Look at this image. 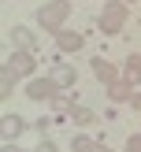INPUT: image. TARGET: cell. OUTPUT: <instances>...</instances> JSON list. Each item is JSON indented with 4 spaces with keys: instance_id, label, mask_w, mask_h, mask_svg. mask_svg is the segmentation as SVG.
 <instances>
[{
    "instance_id": "obj_14",
    "label": "cell",
    "mask_w": 141,
    "mask_h": 152,
    "mask_svg": "<svg viewBox=\"0 0 141 152\" xmlns=\"http://www.w3.org/2000/svg\"><path fill=\"white\" fill-rule=\"evenodd\" d=\"M71 115H74V123H82V126H85V123H93V111H89V108H74Z\"/></svg>"
},
{
    "instance_id": "obj_4",
    "label": "cell",
    "mask_w": 141,
    "mask_h": 152,
    "mask_svg": "<svg viewBox=\"0 0 141 152\" xmlns=\"http://www.w3.org/2000/svg\"><path fill=\"white\" fill-rule=\"evenodd\" d=\"M56 89H59V86H56L52 78H41V82H30V89H26V93H30V100H48Z\"/></svg>"
},
{
    "instance_id": "obj_17",
    "label": "cell",
    "mask_w": 141,
    "mask_h": 152,
    "mask_svg": "<svg viewBox=\"0 0 141 152\" xmlns=\"http://www.w3.org/2000/svg\"><path fill=\"white\" fill-rule=\"evenodd\" d=\"M41 152H56V145H52V141H45V145H41Z\"/></svg>"
},
{
    "instance_id": "obj_5",
    "label": "cell",
    "mask_w": 141,
    "mask_h": 152,
    "mask_svg": "<svg viewBox=\"0 0 141 152\" xmlns=\"http://www.w3.org/2000/svg\"><path fill=\"white\" fill-rule=\"evenodd\" d=\"M11 41H15V45H19V48H22V52H34V48H37V37H34V34H30V30H26V26H15V30H11Z\"/></svg>"
},
{
    "instance_id": "obj_10",
    "label": "cell",
    "mask_w": 141,
    "mask_h": 152,
    "mask_svg": "<svg viewBox=\"0 0 141 152\" xmlns=\"http://www.w3.org/2000/svg\"><path fill=\"white\" fill-rule=\"evenodd\" d=\"M108 96H111V100H130V96H134L130 93V82H119V78L108 82Z\"/></svg>"
},
{
    "instance_id": "obj_13",
    "label": "cell",
    "mask_w": 141,
    "mask_h": 152,
    "mask_svg": "<svg viewBox=\"0 0 141 152\" xmlns=\"http://www.w3.org/2000/svg\"><path fill=\"white\" fill-rule=\"evenodd\" d=\"M52 108H56V115H67L71 111V100L67 96H52Z\"/></svg>"
},
{
    "instance_id": "obj_1",
    "label": "cell",
    "mask_w": 141,
    "mask_h": 152,
    "mask_svg": "<svg viewBox=\"0 0 141 152\" xmlns=\"http://www.w3.org/2000/svg\"><path fill=\"white\" fill-rule=\"evenodd\" d=\"M71 15V0H52V4H45L41 11H37V19H41V30H63V19Z\"/></svg>"
},
{
    "instance_id": "obj_18",
    "label": "cell",
    "mask_w": 141,
    "mask_h": 152,
    "mask_svg": "<svg viewBox=\"0 0 141 152\" xmlns=\"http://www.w3.org/2000/svg\"><path fill=\"white\" fill-rule=\"evenodd\" d=\"M4 152H22V148H15V145H4Z\"/></svg>"
},
{
    "instance_id": "obj_16",
    "label": "cell",
    "mask_w": 141,
    "mask_h": 152,
    "mask_svg": "<svg viewBox=\"0 0 141 152\" xmlns=\"http://www.w3.org/2000/svg\"><path fill=\"white\" fill-rule=\"evenodd\" d=\"M130 108H134V111H141V93H134V96H130Z\"/></svg>"
},
{
    "instance_id": "obj_20",
    "label": "cell",
    "mask_w": 141,
    "mask_h": 152,
    "mask_svg": "<svg viewBox=\"0 0 141 152\" xmlns=\"http://www.w3.org/2000/svg\"><path fill=\"white\" fill-rule=\"evenodd\" d=\"M130 4H134V0H130Z\"/></svg>"
},
{
    "instance_id": "obj_9",
    "label": "cell",
    "mask_w": 141,
    "mask_h": 152,
    "mask_svg": "<svg viewBox=\"0 0 141 152\" xmlns=\"http://www.w3.org/2000/svg\"><path fill=\"white\" fill-rule=\"evenodd\" d=\"M123 74H126L123 82H130V86H134V82H141V56H137V52H134V56L126 59V67H123Z\"/></svg>"
},
{
    "instance_id": "obj_7",
    "label": "cell",
    "mask_w": 141,
    "mask_h": 152,
    "mask_svg": "<svg viewBox=\"0 0 141 152\" xmlns=\"http://www.w3.org/2000/svg\"><path fill=\"white\" fill-rule=\"evenodd\" d=\"M93 74H96L100 82H104V86H108V82H115V67H111L108 59H100V56L93 59Z\"/></svg>"
},
{
    "instance_id": "obj_6",
    "label": "cell",
    "mask_w": 141,
    "mask_h": 152,
    "mask_svg": "<svg viewBox=\"0 0 141 152\" xmlns=\"http://www.w3.org/2000/svg\"><path fill=\"white\" fill-rule=\"evenodd\" d=\"M56 48L59 52H78L82 48V34H67V30H59V34H56Z\"/></svg>"
},
{
    "instance_id": "obj_15",
    "label": "cell",
    "mask_w": 141,
    "mask_h": 152,
    "mask_svg": "<svg viewBox=\"0 0 141 152\" xmlns=\"http://www.w3.org/2000/svg\"><path fill=\"white\" fill-rule=\"evenodd\" d=\"M126 152H141V134H134V137L126 141Z\"/></svg>"
},
{
    "instance_id": "obj_12",
    "label": "cell",
    "mask_w": 141,
    "mask_h": 152,
    "mask_svg": "<svg viewBox=\"0 0 141 152\" xmlns=\"http://www.w3.org/2000/svg\"><path fill=\"white\" fill-rule=\"evenodd\" d=\"M100 145H93L89 137H74V152H96Z\"/></svg>"
},
{
    "instance_id": "obj_8",
    "label": "cell",
    "mask_w": 141,
    "mask_h": 152,
    "mask_svg": "<svg viewBox=\"0 0 141 152\" xmlns=\"http://www.w3.org/2000/svg\"><path fill=\"white\" fill-rule=\"evenodd\" d=\"M48 78L56 82V86H74V67H63V63H56Z\"/></svg>"
},
{
    "instance_id": "obj_19",
    "label": "cell",
    "mask_w": 141,
    "mask_h": 152,
    "mask_svg": "<svg viewBox=\"0 0 141 152\" xmlns=\"http://www.w3.org/2000/svg\"><path fill=\"white\" fill-rule=\"evenodd\" d=\"M96 152H111V148H104V145H100V148H96Z\"/></svg>"
},
{
    "instance_id": "obj_11",
    "label": "cell",
    "mask_w": 141,
    "mask_h": 152,
    "mask_svg": "<svg viewBox=\"0 0 141 152\" xmlns=\"http://www.w3.org/2000/svg\"><path fill=\"white\" fill-rule=\"evenodd\" d=\"M0 134H4L7 141H11V137H19V134H22V119H15V115H7L4 123H0Z\"/></svg>"
},
{
    "instance_id": "obj_2",
    "label": "cell",
    "mask_w": 141,
    "mask_h": 152,
    "mask_svg": "<svg viewBox=\"0 0 141 152\" xmlns=\"http://www.w3.org/2000/svg\"><path fill=\"white\" fill-rule=\"evenodd\" d=\"M123 22H126V7L123 4H108L100 11V30H104V34H119Z\"/></svg>"
},
{
    "instance_id": "obj_3",
    "label": "cell",
    "mask_w": 141,
    "mask_h": 152,
    "mask_svg": "<svg viewBox=\"0 0 141 152\" xmlns=\"http://www.w3.org/2000/svg\"><path fill=\"white\" fill-rule=\"evenodd\" d=\"M4 71H11L15 78H26V74H34V52H11V59H7Z\"/></svg>"
}]
</instances>
